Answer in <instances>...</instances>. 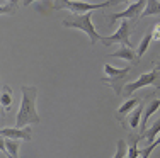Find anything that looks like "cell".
<instances>
[{"label":"cell","instance_id":"obj_11","mask_svg":"<svg viewBox=\"0 0 160 158\" xmlns=\"http://www.w3.org/2000/svg\"><path fill=\"white\" fill-rule=\"evenodd\" d=\"M145 100V97H133V99H129V100H126L123 105H121L119 109H118V114L119 116H123V114H131L133 111H135V107H138L140 104H142Z\"/></svg>","mask_w":160,"mask_h":158},{"label":"cell","instance_id":"obj_2","mask_svg":"<svg viewBox=\"0 0 160 158\" xmlns=\"http://www.w3.org/2000/svg\"><path fill=\"white\" fill-rule=\"evenodd\" d=\"M63 26L65 27H70V29H80V31H83L90 39V46L97 44V41L102 39V36L94 27L92 14H82V16H75L73 14V16H68L63 19Z\"/></svg>","mask_w":160,"mask_h":158},{"label":"cell","instance_id":"obj_22","mask_svg":"<svg viewBox=\"0 0 160 158\" xmlns=\"http://www.w3.org/2000/svg\"><path fill=\"white\" fill-rule=\"evenodd\" d=\"M152 32H153V41H160V22L152 27Z\"/></svg>","mask_w":160,"mask_h":158},{"label":"cell","instance_id":"obj_15","mask_svg":"<svg viewBox=\"0 0 160 158\" xmlns=\"http://www.w3.org/2000/svg\"><path fill=\"white\" fill-rule=\"evenodd\" d=\"M158 134H160V117L153 122V126H152L150 129H147V133L142 134V138H145V140H147V143H148V146H150L152 143H153V141L158 138Z\"/></svg>","mask_w":160,"mask_h":158},{"label":"cell","instance_id":"obj_18","mask_svg":"<svg viewBox=\"0 0 160 158\" xmlns=\"http://www.w3.org/2000/svg\"><path fill=\"white\" fill-rule=\"evenodd\" d=\"M128 156V145L124 140H118L116 143V153H114L112 158H124Z\"/></svg>","mask_w":160,"mask_h":158},{"label":"cell","instance_id":"obj_12","mask_svg":"<svg viewBox=\"0 0 160 158\" xmlns=\"http://www.w3.org/2000/svg\"><path fill=\"white\" fill-rule=\"evenodd\" d=\"M145 100H147V97H145ZM143 100V102H145ZM143 102L138 105V107L135 109V111L129 114V117H128V124H129V127H138V124H142V117H143V111H145V105Z\"/></svg>","mask_w":160,"mask_h":158},{"label":"cell","instance_id":"obj_24","mask_svg":"<svg viewBox=\"0 0 160 158\" xmlns=\"http://www.w3.org/2000/svg\"><path fill=\"white\" fill-rule=\"evenodd\" d=\"M7 158H12V156H9V155H7Z\"/></svg>","mask_w":160,"mask_h":158},{"label":"cell","instance_id":"obj_23","mask_svg":"<svg viewBox=\"0 0 160 158\" xmlns=\"http://www.w3.org/2000/svg\"><path fill=\"white\" fill-rule=\"evenodd\" d=\"M153 70H155V71H160V61H158V63H157V65H155V66H153Z\"/></svg>","mask_w":160,"mask_h":158},{"label":"cell","instance_id":"obj_9","mask_svg":"<svg viewBox=\"0 0 160 158\" xmlns=\"http://www.w3.org/2000/svg\"><path fill=\"white\" fill-rule=\"evenodd\" d=\"M160 109V100L158 99H153V100H150L148 102V105L145 107V111H143V117H142V124H140V131H142V134L147 133V127H148V119L152 117V116L155 114ZM140 134V136H142Z\"/></svg>","mask_w":160,"mask_h":158},{"label":"cell","instance_id":"obj_17","mask_svg":"<svg viewBox=\"0 0 160 158\" xmlns=\"http://www.w3.org/2000/svg\"><path fill=\"white\" fill-rule=\"evenodd\" d=\"M129 145H128V156L126 158H138V155H142L138 150V141L142 140V136H131L129 138Z\"/></svg>","mask_w":160,"mask_h":158},{"label":"cell","instance_id":"obj_1","mask_svg":"<svg viewBox=\"0 0 160 158\" xmlns=\"http://www.w3.org/2000/svg\"><path fill=\"white\" fill-rule=\"evenodd\" d=\"M22 92V100L19 107V114L16 119V127H24L29 124H39L41 119L36 111V95L38 89L36 87H21Z\"/></svg>","mask_w":160,"mask_h":158},{"label":"cell","instance_id":"obj_3","mask_svg":"<svg viewBox=\"0 0 160 158\" xmlns=\"http://www.w3.org/2000/svg\"><path fill=\"white\" fill-rule=\"evenodd\" d=\"M118 2H97V3H90V2H77V0H62V2H53V9L56 10H70L75 16H82V14H90L92 10H99L104 9V7L109 5H116Z\"/></svg>","mask_w":160,"mask_h":158},{"label":"cell","instance_id":"obj_19","mask_svg":"<svg viewBox=\"0 0 160 158\" xmlns=\"http://www.w3.org/2000/svg\"><path fill=\"white\" fill-rule=\"evenodd\" d=\"M10 102H12V90H10V87L5 85L3 90H2V107L5 109V111H9Z\"/></svg>","mask_w":160,"mask_h":158},{"label":"cell","instance_id":"obj_14","mask_svg":"<svg viewBox=\"0 0 160 158\" xmlns=\"http://www.w3.org/2000/svg\"><path fill=\"white\" fill-rule=\"evenodd\" d=\"M2 150L12 158H19V141L16 140H3Z\"/></svg>","mask_w":160,"mask_h":158},{"label":"cell","instance_id":"obj_20","mask_svg":"<svg viewBox=\"0 0 160 158\" xmlns=\"http://www.w3.org/2000/svg\"><path fill=\"white\" fill-rule=\"evenodd\" d=\"M158 145H160V134H158V138H157V140H155L153 143H152L150 146H147V148H145L143 151H142V158H150V153L153 151V150L157 148Z\"/></svg>","mask_w":160,"mask_h":158},{"label":"cell","instance_id":"obj_8","mask_svg":"<svg viewBox=\"0 0 160 158\" xmlns=\"http://www.w3.org/2000/svg\"><path fill=\"white\" fill-rule=\"evenodd\" d=\"M3 140H22L31 141V129L29 127H2Z\"/></svg>","mask_w":160,"mask_h":158},{"label":"cell","instance_id":"obj_6","mask_svg":"<svg viewBox=\"0 0 160 158\" xmlns=\"http://www.w3.org/2000/svg\"><path fill=\"white\" fill-rule=\"evenodd\" d=\"M158 80V71L152 70V71H145L142 73L135 82H129L123 87V97H131V93H135L138 89H143L147 85H152Z\"/></svg>","mask_w":160,"mask_h":158},{"label":"cell","instance_id":"obj_10","mask_svg":"<svg viewBox=\"0 0 160 158\" xmlns=\"http://www.w3.org/2000/svg\"><path fill=\"white\" fill-rule=\"evenodd\" d=\"M109 58H121L123 61H129V63H136L138 61V56H136V53L133 51V48H126V46H119V50L114 51L109 55Z\"/></svg>","mask_w":160,"mask_h":158},{"label":"cell","instance_id":"obj_16","mask_svg":"<svg viewBox=\"0 0 160 158\" xmlns=\"http://www.w3.org/2000/svg\"><path fill=\"white\" fill-rule=\"evenodd\" d=\"M150 16H160V0H150L147 2V7H145L142 19L150 17Z\"/></svg>","mask_w":160,"mask_h":158},{"label":"cell","instance_id":"obj_5","mask_svg":"<svg viewBox=\"0 0 160 158\" xmlns=\"http://www.w3.org/2000/svg\"><path fill=\"white\" fill-rule=\"evenodd\" d=\"M147 7V2L145 0H136V2H129L128 7L123 10V12H114V14H109V24H114L118 19L121 21H126V19H131V21H138L142 19V14Z\"/></svg>","mask_w":160,"mask_h":158},{"label":"cell","instance_id":"obj_21","mask_svg":"<svg viewBox=\"0 0 160 158\" xmlns=\"http://www.w3.org/2000/svg\"><path fill=\"white\" fill-rule=\"evenodd\" d=\"M16 5H17V2H5L2 5V9H0V12H2V14H9V12H12V9Z\"/></svg>","mask_w":160,"mask_h":158},{"label":"cell","instance_id":"obj_13","mask_svg":"<svg viewBox=\"0 0 160 158\" xmlns=\"http://www.w3.org/2000/svg\"><path fill=\"white\" fill-rule=\"evenodd\" d=\"M153 41V32H152V27L148 29L147 32H145V36L142 37V41H140V46H138V51H136V56H138V61L140 58L145 55V53L148 51V48H150V43Z\"/></svg>","mask_w":160,"mask_h":158},{"label":"cell","instance_id":"obj_4","mask_svg":"<svg viewBox=\"0 0 160 158\" xmlns=\"http://www.w3.org/2000/svg\"><path fill=\"white\" fill-rule=\"evenodd\" d=\"M129 70H131V66H124V68H114L111 66L109 63H106L104 65V73H106V78L102 82H106V84H111V87L114 89V92L118 93V95H123V89L124 85H121V80H124V78L128 77Z\"/></svg>","mask_w":160,"mask_h":158},{"label":"cell","instance_id":"obj_7","mask_svg":"<svg viewBox=\"0 0 160 158\" xmlns=\"http://www.w3.org/2000/svg\"><path fill=\"white\" fill-rule=\"evenodd\" d=\"M129 24L128 21H121L119 27H118V31L114 32L111 36H102V43L106 44V46H109V44H114V43H119L121 46H126V48H133L131 41H129Z\"/></svg>","mask_w":160,"mask_h":158}]
</instances>
